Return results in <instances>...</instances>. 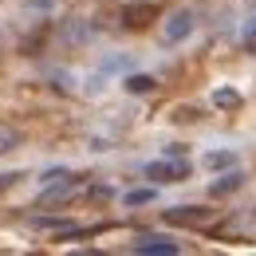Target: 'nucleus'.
<instances>
[{
  "label": "nucleus",
  "mask_w": 256,
  "mask_h": 256,
  "mask_svg": "<svg viewBox=\"0 0 256 256\" xmlns=\"http://www.w3.org/2000/svg\"><path fill=\"white\" fill-rule=\"evenodd\" d=\"M166 221H170V224H190V228H201V224L213 221V209H205V205H178V209H166Z\"/></svg>",
  "instance_id": "4"
},
{
  "label": "nucleus",
  "mask_w": 256,
  "mask_h": 256,
  "mask_svg": "<svg viewBox=\"0 0 256 256\" xmlns=\"http://www.w3.org/2000/svg\"><path fill=\"white\" fill-rule=\"evenodd\" d=\"M240 36H244V44H248V48H256V16H248V20H244Z\"/></svg>",
  "instance_id": "15"
},
{
  "label": "nucleus",
  "mask_w": 256,
  "mask_h": 256,
  "mask_svg": "<svg viewBox=\"0 0 256 256\" xmlns=\"http://www.w3.org/2000/svg\"><path fill=\"white\" fill-rule=\"evenodd\" d=\"M201 166L213 170V174H217V170H232V166H236V154H232V150H209V154L201 158Z\"/></svg>",
  "instance_id": "7"
},
{
  "label": "nucleus",
  "mask_w": 256,
  "mask_h": 256,
  "mask_svg": "<svg viewBox=\"0 0 256 256\" xmlns=\"http://www.w3.org/2000/svg\"><path fill=\"white\" fill-rule=\"evenodd\" d=\"M240 186H244V174H240V170L232 166V170H224L221 178H217V182L209 186V197H228V193H236Z\"/></svg>",
  "instance_id": "6"
},
{
  "label": "nucleus",
  "mask_w": 256,
  "mask_h": 256,
  "mask_svg": "<svg viewBox=\"0 0 256 256\" xmlns=\"http://www.w3.org/2000/svg\"><path fill=\"white\" fill-rule=\"evenodd\" d=\"M12 146H20V130L0 126V154H4V150H12Z\"/></svg>",
  "instance_id": "11"
},
{
  "label": "nucleus",
  "mask_w": 256,
  "mask_h": 256,
  "mask_svg": "<svg viewBox=\"0 0 256 256\" xmlns=\"http://www.w3.org/2000/svg\"><path fill=\"white\" fill-rule=\"evenodd\" d=\"M170 118H174V122H197L201 114H197L193 106H178V110H170Z\"/></svg>",
  "instance_id": "14"
},
{
  "label": "nucleus",
  "mask_w": 256,
  "mask_h": 256,
  "mask_svg": "<svg viewBox=\"0 0 256 256\" xmlns=\"http://www.w3.org/2000/svg\"><path fill=\"white\" fill-rule=\"evenodd\" d=\"M122 87H126L130 95H150V91L158 87V79H154V75H138V71H134V75L122 79Z\"/></svg>",
  "instance_id": "8"
},
{
  "label": "nucleus",
  "mask_w": 256,
  "mask_h": 256,
  "mask_svg": "<svg viewBox=\"0 0 256 256\" xmlns=\"http://www.w3.org/2000/svg\"><path fill=\"white\" fill-rule=\"evenodd\" d=\"M240 102L244 98H240V91H232V87H217L213 91V106L217 110H240Z\"/></svg>",
  "instance_id": "9"
},
{
  "label": "nucleus",
  "mask_w": 256,
  "mask_h": 256,
  "mask_svg": "<svg viewBox=\"0 0 256 256\" xmlns=\"http://www.w3.org/2000/svg\"><path fill=\"white\" fill-rule=\"evenodd\" d=\"M91 36H95V28H91L87 20H71V24L64 28V40H67V44H87Z\"/></svg>",
  "instance_id": "10"
},
{
  "label": "nucleus",
  "mask_w": 256,
  "mask_h": 256,
  "mask_svg": "<svg viewBox=\"0 0 256 256\" xmlns=\"http://www.w3.org/2000/svg\"><path fill=\"white\" fill-rule=\"evenodd\" d=\"M122 201H126V205H150V201H154V190H130Z\"/></svg>",
  "instance_id": "12"
},
{
  "label": "nucleus",
  "mask_w": 256,
  "mask_h": 256,
  "mask_svg": "<svg viewBox=\"0 0 256 256\" xmlns=\"http://www.w3.org/2000/svg\"><path fill=\"white\" fill-rule=\"evenodd\" d=\"M158 20V4H150V0H134L122 8V24H126L130 32H142V28H150Z\"/></svg>",
  "instance_id": "3"
},
{
  "label": "nucleus",
  "mask_w": 256,
  "mask_h": 256,
  "mask_svg": "<svg viewBox=\"0 0 256 256\" xmlns=\"http://www.w3.org/2000/svg\"><path fill=\"white\" fill-rule=\"evenodd\" d=\"M56 4H60V0H24V8H28V12H40V16L56 12Z\"/></svg>",
  "instance_id": "13"
},
{
  "label": "nucleus",
  "mask_w": 256,
  "mask_h": 256,
  "mask_svg": "<svg viewBox=\"0 0 256 256\" xmlns=\"http://www.w3.org/2000/svg\"><path fill=\"white\" fill-rule=\"evenodd\" d=\"M142 174H146L150 182H158V186H174V182H186V178H190V162H182V158H158V162H146Z\"/></svg>",
  "instance_id": "2"
},
{
  "label": "nucleus",
  "mask_w": 256,
  "mask_h": 256,
  "mask_svg": "<svg viewBox=\"0 0 256 256\" xmlns=\"http://www.w3.org/2000/svg\"><path fill=\"white\" fill-rule=\"evenodd\" d=\"M193 32H197V12L193 8H174L166 16V24H162V40L166 44H186Z\"/></svg>",
  "instance_id": "1"
},
{
  "label": "nucleus",
  "mask_w": 256,
  "mask_h": 256,
  "mask_svg": "<svg viewBox=\"0 0 256 256\" xmlns=\"http://www.w3.org/2000/svg\"><path fill=\"white\" fill-rule=\"evenodd\" d=\"M134 252H146V256H178L182 244L170 240V236H138L134 240Z\"/></svg>",
  "instance_id": "5"
}]
</instances>
